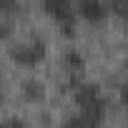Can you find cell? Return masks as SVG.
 Here are the masks:
<instances>
[{
    "label": "cell",
    "instance_id": "obj_1",
    "mask_svg": "<svg viewBox=\"0 0 128 128\" xmlns=\"http://www.w3.org/2000/svg\"><path fill=\"white\" fill-rule=\"evenodd\" d=\"M73 98H76V106L80 108V113H88V116H93L96 120L103 123V118H106V98L100 96L98 86L80 83V86H76Z\"/></svg>",
    "mask_w": 128,
    "mask_h": 128
},
{
    "label": "cell",
    "instance_id": "obj_2",
    "mask_svg": "<svg viewBox=\"0 0 128 128\" xmlns=\"http://www.w3.org/2000/svg\"><path fill=\"white\" fill-rule=\"evenodd\" d=\"M10 58L18 63V66H25V68H33L45 58V40L40 38H33V40H25V43H18L10 48Z\"/></svg>",
    "mask_w": 128,
    "mask_h": 128
},
{
    "label": "cell",
    "instance_id": "obj_3",
    "mask_svg": "<svg viewBox=\"0 0 128 128\" xmlns=\"http://www.w3.org/2000/svg\"><path fill=\"white\" fill-rule=\"evenodd\" d=\"M76 15H80L88 23H100L106 18V3L103 0H78Z\"/></svg>",
    "mask_w": 128,
    "mask_h": 128
},
{
    "label": "cell",
    "instance_id": "obj_4",
    "mask_svg": "<svg viewBox=\"0 0 128 128\" xmlns=\"http://www.w3.org/2000/svg\"><path fill=\"white\" fill-rule=\"evenodd\" d=\"M20 93H23V98H25V100L38 103V100H43V98H45V86H43L38 78H28V80H23Z\"/></svg>",
    "mask_w": 128,
    "mask_h": 128
},
{
    "label": "cell",
    "instance_id": "obj_5",
    "mask_svg": "<svg viewBox=\"0 0 128 128\" xmlns=\"http://www.w3.org/2000/svg\"><path fill=\"white\" fill-rule=\"evenodd\" d=\"M63 128H100V120H96L88 113H73V116L66 118Z\"/></svg>",
    "mask_w": 128,
    "mask_h": 128
},
{
    "label": "cell",
    "instance_id": "obj_6",
    "mask_svg": "<svg viewBox=\"0 0 128 128\" xmlns=\"http://www.w3.org/2000/svg\"><path fill=\"white\" fill-rule=\"evenodd\" d=\"M66 66L78 76V73L86 68V60H83V55H80L78 50H73V48H70V50H66Z\"/></svg>",
    "mask_w": 128,
    "mask_h": 128
},
{
    "label": "cell",
    "instance_id": "obj_7",
    "mask_svg": "<svg viewBox=\"0 0 128 128\" xmlns=\"http://www.w3.org/2000/svg\"><path fill=\"white\" fill-rule=\"evenodd\" d=\"M110 10L123 18V23H128V0H110Z\"/></svg>",
    "mask_w": 128,
    "mask_h": 128
},
{
    "label": "cell",
    "instance_id": "obj_8",
    "mask_svg": "<svg viewBox=\"0 0 128 128\" xmlns=\"http://www.w3.org/2000/svg\"><path fill=\"white\" fill-rule=\"evenodd\" d=\"M0 128H25V120H20V118H15V116H8Z\"/></svg>",
    "mask_w": 128,
    "mask_h": 128
},
{
    "label": "cell",
    "instance_id": "obj_9",
    "mask_svg": "<svg viewBox=\"0 0 128 128\" xmlns=\"http://www.w3.org/2000/svg\"><path fill=\"white\" fill-rule=\"evenodd\" d=\"M13 8H15V0H0V10H3L5 15H8Z\"/></svg>",
    "mask_w": 128,
    "mask_h": 128
},
{
    "label": "cell",
    "instance_id": "obj_10",
    "mask_svg": "<svg viewBox=\"0 0 128 128\" xmlns=\"http://www.w3.org/2000/svg\"><path fill=\"white\" fill-rule=\"evenodd\" d=\"M120 103L128 108V80H123V86H120Z\"/></svg>",
    "mask_w": 128,
    "mask_h": 128
},
{
    "label": "cell",
    "instance_id": "obj_11",
    "mask_svg": "<svg viewBox=\"0 0 128 128\" xmlns=\"http://www.w3.org/2000/svg\"><path fill=\"white\" fill-rule=\"evenodd\" d=\"M126 35H128V23H126Z\"/></svg>",
    "mask_w": 128,
    "mask_h": 128
}]
</instances>
